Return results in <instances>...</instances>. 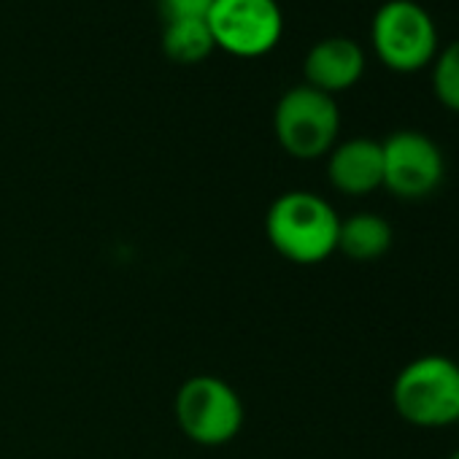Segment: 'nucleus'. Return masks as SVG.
<instances>
[{
    "label": "nucleus",
    "instance_id": "nucleus-9",
    "mask_svg": "<svg viewBox=\"0 0 459 459\" xmlns=\"http://www.w3.org/2000/svg\"><path fill=\"white\" fill-rule=\"evenodd\" d=\"M303 74H306V84L325 95L346 92L365 74V52L357 41L346 36L322 39L308 49Z\"/></svg>",
    "mask_w": 459,
    "mask_h": 459
},
{
    "label": "nucleus",
    "instance_id": "nucleus-5",
    "mask_svg": "<svg viewBox=\"0 0 459 459\" xmlns=\"http://www.w3.org/2000/svg\"><path fill=\"white\" fill-rule=\"evenodd\" d=\"M376 57L394 74H416L437 55V28L413 0H389L370 22Z\"/></svg>",
    "mask_w": 459,
    "mask_h": 459
},
{
    "label": "nucleus",
    "instance_id": "nucleus-13",
    "mask_svg": "<svg viewBox=\"0 0 459 459\" xmlns=\"http://www.w3.org/2000/svg\"><path fill=\"white\" fill-rule=\"evenodd\" d=\"M213 0H160V12L168 22H189V20H205Z\"/></svg>",
    "mask_w": 459,
    "mask_h": 459
},
{
    "label": "nucleus",
    "instance_id": "nucleus-8",
    "mask_svg": "<svg viewBox=\"0 0 459 459\" xmlns=\"http://www.w3.org/2000/svg\"><path fill=\"white\" fill-rule=\"evenodd\" d=\"M327 181L346 197H365L384 186V157L381 141L349 138L327 154Z\"/></svg>",
    "mask_w": 459,
    "mask_h": 459
},
{
    "label": "nucleus",
    "instance_id": "nucleus-7",
    "mask_svg": "<svg viewBox=\"0 0 459 459\" xmlns=\"http://www.w3.org/2000/svg\"><path fill=\"white\" fill-rule=\"evenodd\" d=\"M384 189L397 200H424L446 178L440 146L419 130H397L381 141Z\"/></svg>",
    "mask_w": 459,
    "mask_h": 459
},
{
    "label": "nucleus",
    "instance_id": "nucleus-12",
    "mask_svg": "<svg viewBox=\"0 0 459 459\" xmlns=\"http://www.w3.org/2000/svg\"><path fill=\"white\" fill-rule=\"evenodd\" d=\"M432 92L443 108L459 114V41L437 49L432 60Z\"/></svg>",
    "mask_w": 459,
    "mask_h": 459
},
{
    "label": "nucleus",
    "instance_id": "nucleus-15",
    "mask_svg": "<svg viewBox=\"0 0 459 459\" xmlns=\"http://www.w3.org/2000/svg\"><path fill=\"white\" fill-rule=\"evenodd\" d=\"M456 427H459V424H456Z\"/></svg>",
    "mask_w": 459,
    "mask_h": 459
},
{
    "label": "nucleus",
    "instance_id": "nucleus-3",
    "mask_svg": "<svg viewBox=\"0 0 459 459\" xmlns=\"http://www.w3.org/2000/svg\"><path fill=\"white\" fill-rule=\"evenodd\" d=\"M273 133L279 146L295 160L327 157L341 133L335 98L308 84L287 90L273 111Z\"/></svg>",
    "mask_w": 459,
    "mask_h": 459
},
{
    "label": "nucleus",
    "instance_id": "nucleus-1",
    "mask_svg": "<svg viewBox=\"0 0 459 459\" xmlns=\"http://www.w3.org/2000/svg\"><path fill=\"white\" fill-rule=\"evenodd\" d=\"M341 216L333 203L308 189L279 195L265 213L271 247L295 265H319L338 252Z\"/></svg>",
    "mask_w": 459,
    "mask_h": 459
},
{
    "label": "nucleus",
    "instance_id": "nucleus-6",
    "mask_svg": "<svg viewBox=\"0 0 459 459\" xmlns=\"http://www.w3.org/2000/svg\"><path fill=\"white\" fill-rule=\"evenodd\" d=\"M205 25L216 49L244 60L271 55L284 36V14L276 0H213Z\"/></svg>",
    "mask_w": 459,
    "mask_h": 459
},
{
    "label": "nucleus",
    "instance_id": "nucleus-2",
    "mask_svg": "<svg viewBox=\"0 0 459 459\" xmlns=\"http://www.w3.org/2000/svg\"><path fill=\"white\" fill-rule=\"evenodd\" d=\"M392 405L411 427L443 429L459 424V362L443 354L411 359L394 376Z\"/></svg>",
    "mask_w": 459,
    "mask_h": 459
},
{
    "label": "nucleus",
    "instance_id": "nucleus-11",
    "mask_svg": "<svg viewBox=\"0 0 459 459\" xmlns=\"http://www.w3.org/2000/svg\"><path fill=\"white\" fill-rule=\"evenodd\" d=\"M216 49L213 36L205 25V20H189V22H168L162 33V52L168 60L178 65H195L203 63Z\"/></svg>",
    "mask_w": 459,
    "mask_h": 459
},
{
    "label": "nucleus",
    "instance_id": "nucleus-10",
    "mask_svg": "<svg viewBox=\"0 0 459 459\" xmlns=\"http://www.w3.org/2000/svg\"><path fill=\"white\" fill-rule=\"evenodd\" d=\"M394 241L392 224L376 211H357L341 219L338 252L354 263H373L389 252Z\"/></svg>",
    "mask_w": 459,
    "mask_h": 459
},
{
    "label": "nucleus",
    "instance_id": "nucleus-14",
    "mask_svg": "<svg viewBox=\"0 0 459 459\" xmlns=\"http://www.w3.org/2000/svg\"><path fill=\"white\" fill-rule=\"evenodd\" d=\"M448 459H459V448H454V451L448 454Z\"/></svg>",
    "mask_w": 459,
    "mask_h": 459
},
{
    "label": "nucleus",
    "instance_id": "nucleus-4",
    "mask_svg": "<svg viewBox=\"0 0 459 459\" xmlns=\"http://www.w3.org/2000/svg\"><path fill=\"white\" fill-rule=\"evenodd\" d=\"M176 424L197 446H224L244 427V403L219 376L186 378L173 400Z\"/></svg>",
    "mask_w": 459,
    "mask_h": 459
}]
</instances>
